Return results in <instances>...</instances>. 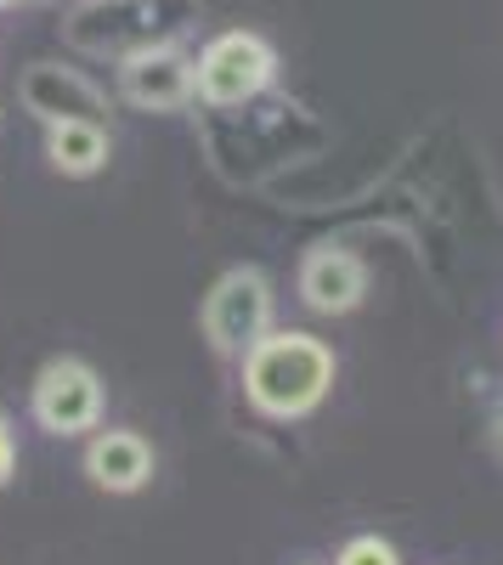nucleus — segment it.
<instances>
[{
    "label": "nucleus",
    "mask_w": 503,
    "mask_h": 565,
    "mask_svg": "<svg viewBox=\"0 0 503 565\" xmlns=\"http://www.w3.org/2000/svg\"><path fill=\"white\" fill-rule=\"evenodd\" d=\"M334 385V351L317 334H266L244 356V391L266 418H306Z\"/></svg>",
    "instance_id": "nucleus-1"
},
{
    "label": "nucleus",
    "mask_w": 503,
    "mask_h": 565,
    "mask_svg": "<svg viewBox=\"0 0 503 565\" xmlns=\"http://www.w3.org/2000/svg\"><path fill=\"white\" fill-rule=\"evenodd\" d=\"M204 334L221 356H249L271 334V282L255 266L226 271L204 300Z\"/></svg>",
    "instance_id": "nucleus-2"
},
{
    "label": "nucleus",
    "mask_w": 503,
    "mask_h": 565,
    "mask_svg": "<svg viewBox=\"0 0 503 565\" xmlns=\"http://www.w3.org/2000/svg\"><path fill=\"white\" fill-rule=\"evenodd\" d=\"M271 74H278V52L260 34H249V29L215 34L199 52V97L215 108H238V103L260 97Z\"/></svg>",
    "instance_id": "nucleus-3"
},
{
    "label": "nucleus",
    "mask_w": 503,
    "mask_h": 565,
    "mask_svg": "<svg viewBox=\"0 0 503 565\" xmlns=\"http://www.w3.org/2000/svg\"><path fill=\"white\" fill-rule=\"evenodd\" d=\"M34 418H40V430H52V436L97 430L103 424V380H97V367H85L74 356L45 362L40 380H34Z\"/></svg>",
    "instance_id": "nucleus-4"
},
{
    "label": "nucleus",
    "mask_w": 503,
    "mask_h": 565,
    "mask_svg": "<svg viewBox=\"0 0 503 565\" xmlns=\"http://www.w3.org/2000/svg\"><path fill=\"white\" fill-rule=\"evenodd\" d=\"M119 90L130 108H153V114H170L181 108L199 90V63L181 57L175 45H153V52H136L125 57L119 68Z\"/></svg>",
    "instance_id": "nucleus-5"
},
{
    "label": "nucleus",
    "mask_w": 503,
    "mask_h": 565,
    "mask_svg": "<svg viewBox=\"0 0 503 565\" xmlns=\"http://www.w3.org/2000/svg\"><path fill=\"white\" fill-rule=\"evenodd\" d=\"M368 295V271L351 249H311L300 266V300L323 317H345Z\"/></svg>",
    "instance_id": "nucleus-6"
},
{
    "label": "nucleus",
    "mask_w": 503,
    "mask_h": 565,
    "mask_svg": "<svg viewBox=\"0 0 503 565\" xmlns=\"http://www.w3.org/2000/svg\"><path fill=\"white\" fill-rule=\"evenodd\" d=\"M85 476L103 492H142L153 476V447L136 430H97L85 447Z\"/></svg>",
    "instance_id": "nucleus-7"
},
{
    "label": "nucleus",
    "mask_w": 503,
    "mask_h": 565,
    "mask_svg": "<svg viewBox=\"0 0 503 565\" xmlns=\"http://www.w3.org/2000/svg\"><path fill=\"white\" fill-rule=\"evenodd\" d=\"M29 108H34L45 125H63V119H90V125H97L103 97H97V85H90V79L40 63V68L29 74Z\"/></svg>",
    "instance_id": "nucleus-8"
},
{
    "label": "nucleus",
    "mask_w": 503,
    "mask_h": 565,
    "mask_svg": "<svg viewBox=\"0 0 503 565\" xmlns=\"http://www.w3.org/2000/svg\"><path fill=\"white\" fill-rule=\"evenodd\" d=\"M45 159L63 175H97L108 164V136L90 119H63V125L45 130Z\"/></svg>",
    "instance_id": "nucleus-9"
},
{
    "label": "nucleus",
    "mask_w": 503,
    "mask_h": 565,
    "mask_svg": "<svg viewBox=\"0 0 503 565\" xmlns=\"http://www.w3.org/2000/svg\"><path fill=\"white\" fill-rule=\"evenodd\" d=\"M334 565H402V554H396L385 537H351Z\"/></svg>",
    "instance_id": "nucleus-10"
},
{
    "label": "nucleus",
    "mask_w": 503,
    "mask_h": 565,
    "mask_svg": "<svg viewBox=\"0 0 503 565\" xmlns=\"http://www.w3.org/2000/svg\"><path fill=\"white\" fill-rule=\"evenodd\" d=\"M12 469H18V447H12V424H7V413H0V487L12 481Z\"/></svg>",
    "instance_id": "nucleus-11"
},
{
    "label": "nucleus",
    "mask_w": 503,
    "mask_h": 565,
    "mask_svg": "<svg viewBox=\"0 0 503 565\" xmlns=\"http://www.w3.org/2000/svg\"><path fill=\"white\" fill-rule=\"evenodd\" d=\"M0 7H18V0H0Z\"/></svg>",
    "instance_id": "nucleus-12"
},
{
    "label": "nucleus",
    "mask_w": 503,
    "mask_h": 565,
    "mask_svg": "<svg viewBox=\"0 0 503 565\" xmlns=\"http://www.w3.org/2000/svg\"><path fill=\"white\" fill-rule=\"evenodd\" d=\"M497 441H503V436H497Z\"/></svg>",
    "instance_id": "nucleus-13"
}]
</instances>
